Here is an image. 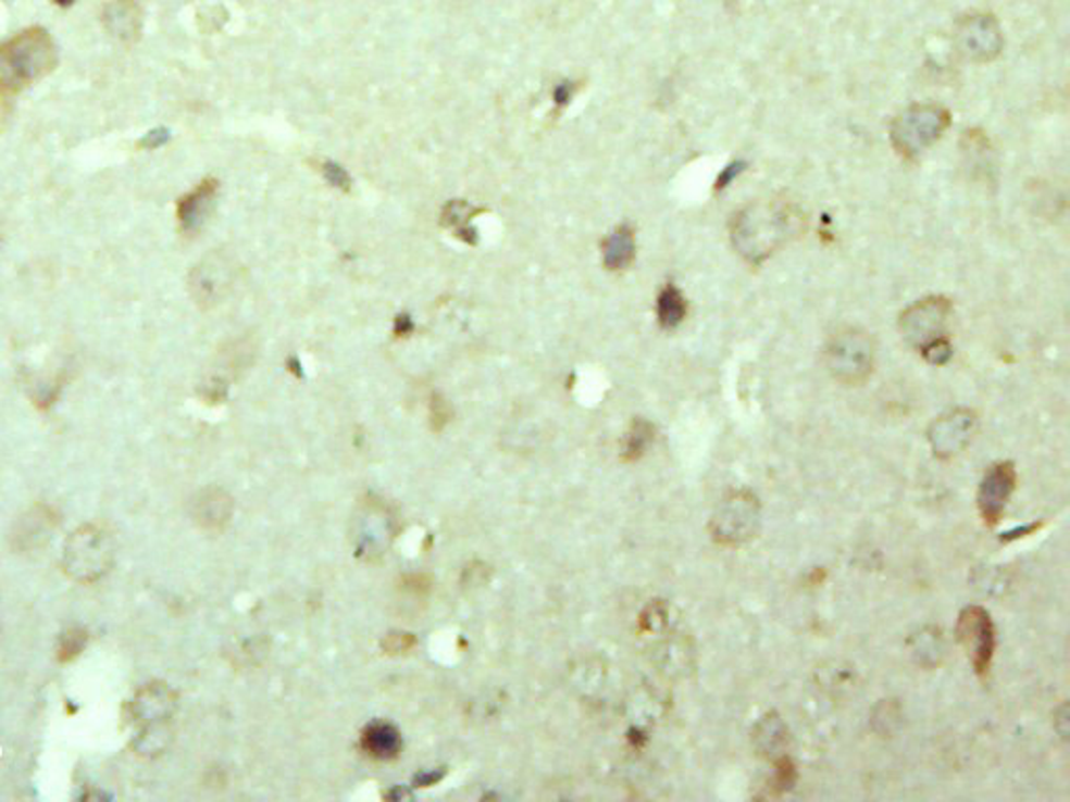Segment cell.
I'll use <instances>...</instances> for the list:
<instances>
[{"instance_id":"1","label":"cell","mask_w":1070,"mask_h":802,"mask_svg":"<svg viewBox=\"0 0 1070 802\" xmlns=\"http://www.w3.org/2000/svg\"><path fill=\"white\" fill-rule=\"evenodd\" d=\"M805 215L786 201H755L730 220L734 251L750 264L763 266L784 245L797 239Z\"/></svg>"},{"instance_id":"2","label":"cell","mask_w":1070,"mask_h":802,"mask_svg":"<svg viewBox=\"0 0 1070 802\" xmlns=\"http://www.w3.org/2000/svg\"><path fill=\"white\" fill-rule=\"evenodd\" d=\"M59 61L57 45L45 27H27L0 45V95L13 97L47 78Z\"/></svg>"},{"instance_id":"3","label":"cell","mask_w":1070,"mask_h":802,"mask_svg":"<svg viewBox=\"0 0 1070 802\" xmlns=\"http://www.w3.org/2000/svg\"><path fill=\"white\" fill-rule=\"evenodd\" d=\"M951 126V113L936 103H916L897 113L888 138L901 160L916 161L936 145Z\"/></svg>"},{"instance_id":"4","label":"cell","mask_w":1070,"mask_h":802,"mask_svg":"<svg viewBox=\"0 0 1070 802\" xmlns=\"http://www.w3.org/2000/svg\"><path fill=\"white\" fill-rule=\"evenodd\" d=\"M824 364L836 383L859 387L874 375L876 341L859 326H843L830 335L824 348Z\"/></svg>"},{"instance_id":"5","label":"cell","mask_w":1070,"mask_h":802,"mask_svg":"<svg viewBox=\"0 0 1070 802\" xmlns=\"http://www.w3.org/2000/svg\"><path fill=\"white\" fill-rule=\"evenodd\" d=\"M115 562L113 537L99 525L86 523L67 535L63 543V571L78 584L101 581Z\"/></svg>"},{"instance_id":"6","label":"cell","mask_w":1070,"mask_h":802,"mask_svg":"<svg viewBox=\"0 0 1070 802\" xmlns=\"http://www.w3.org/2000/svg\"><path fill=\"white\" fill-rule=\"evenodd\" d=\"M761 529V502L749 489L732 491L711 516L709 534L723 548H738L752 541Z\"/></svg>"},{"instance_id":"7","label":"cell","mask_w":1070,"mask_h":802,"mask_svg":"<svg viewBox=\"0 0 1070 802\" xmlns=\"http://www.w3.org/2000/svg\"><path fill=\"white\" fill-rule=\"evenodd\" d=\"M951 314L954 303L947 297H924L901 312L899 333L910 348L922 351L941 339H947V324Z\"/></svg>"},{"instance_id":"8","label":"cell","mask_w":1070,"mask_h":802,"mask_svg":"<svg viewBox=\"0 0 1070 802\" xmlns=\"http://www.w3.org/2000/svg\"><path fill=\"white\" fill-rule=\"evenodd\" d=\"M956 51L970 63H991L1004 51V32L995 15L970 13L958 20L954 29Z\"/></svg>"},{"instance_id":"9","label":"cell","mask_w":1070,"mask_h":802,"mask_svg":"<svg viewBox=\"0 0 1070 802\" xmlns=\"http://www.w3.org/2000/svg\"><path fill=\"white\" fill-rule=\"evenodd\" d=\"M958 640L966 648L968 659L972 661V667L979 677H987L991 671V663L995 656V625L990 613L983 606H968L960 613L958 627H956Z\"/></svg>"},{"instance_id":"10","label":"cell","mask_w":1070,"mask_h":802,"mask_svg":"<svg viewBox=\"0 0 1070 802\" xmlns=\"http://www.w3.org/2000/svg\"><path fill=\"white\" fill-rule=\"evenodd\" d=\"M979 427V416L970 408H958L938 416L929 428V443L936 458L949 460L966 450Z\"/></svg>"},{"instance_id":"11","label":"cell","mask_w":1070,"mask_h":802,"mask_svg":"<svg viewBox=\"0 0 1070 802\" xmlns=\"http://www.w3.org/2000/svg\"><path fill=\"white\" fill-rule=\"evenodd\" d=\"M1017 466L1012 462H997L985 473L979 485L976 506L987 527H995L1001 521L1004 510L1017 489Z\"/></svg>"},{"instance_id":"12","label":"cell","mask_w":1070,"mask_h":802,"mask_svg":"<svg viewBox=\"0 0 1070 802\" xmlns=\"http://www.w3.org/2000/svg\"><path fill=\"white\" fill-rule=\"evenodd\" d=\"M61 523L59 512L49 504H36L26 510L11 527L9 546L13 552L26 554L49 543Z\"/></svg>"},{"instance_id":"13","label":"cell","mask_w":1070,"mask_h":802,"mask_svg":"<svg viewBox=\"0 0 1070 802\" xmlns=\"http://www.w3.org/2000/svg\"><path fill=\"white\" fill-rule=\"evenodd\" d=\"M178 706V694L163 681H153L142 686L133 700L128 702V713L134 723L151 725L172 719Z\"/></svg>"},{"instance_id":"14","label":"cell","mask_w":1070,"mask_h":802,"mask_svg":"<svg viewBox=\"0 0 1070 802\" xmlns=\"http://www.w3.org/2000/svg\"><path fill=\"white\" fill-rule=\"evenodd\" d=\"M228 285H231V270L217 253L206 258L203 262L192 267L188 278L190 295L199 305L217 303L222 295L226 293Z\"/></svg>"},{"instance_id":"15","label":"cell","mask_w":1070,"mask_h":802,"mask_svg":"<svg viewBox=\"0 0 1070 802\" xmlns=\"http://www.w3.org/2000/svg\"><path fill=\"white\" fill-rule=\"evenodd\" d=\"M101 22L111 38L133 47L142 34V7L138 0H109L103 7Z\"/></svg>"},{"instance_id":"16","label":"cell","mask_w":1070,"mask_h":802,"mask_svg":"<svg viewBox=\"0 0 1070 802\" xmlns=\"http://www.w3.org/2000/svg\"><path fill=\"white\" fill-rule=\"evenodd\" d=\"M217 188H220L217 180L210 178V180H203L201 185H197L185 197H181V201L176 205V215H178V224H181L183 233L192 235L203 226V222L208 220V215L214 208Z\"/></svg>"},{"instance_id":"17","label":"cell","mask_w":1070,"mask_h":802,"mask_svg":"<svg viewBox=\"0 0 1070 802\" xmlns=\"http://www.w3.org/2000/svg\"><path fill=\"white\" fill-rule=\"evenodd\" d=\"M190 516L199 527L208 531H220L233 516V500L226 491L217 487L203 489L190 504Z\"/></svg>"},{"instance_id":"18","label":"cell","mask_w":1070,"mask_h":802,"mask_svg":"<svg viewBox=\"0 0 1070 802\" xmlns=\"http://www.w3.org/2000/svg\"><path fill=\"white\" fill-rule=\"evenodd\" d=\"M788 744H791L788 727H786V723L782 722V717L777 713L763 715L752 727V747L761 756H766L770 761L786 754Z\"/></svg>"},{"instance_id":"19","label":"cell","mask_w":1070,"mask_h":802,"mask_svg":"<svg viewBox=\"0 0 1070 802\" xmlns=\"http://www.w3.org/2000/svg\"><path fill=\"white\" fill-rule=\"evenodd\" d=\"M636 260V233L630 224H621L602 241V262L607 270L621 272Z\"/></svg>"},{"instance_id":"20","label":"cell","mask_w":1070,"mask_h":802,"mask_svg":"<svg viewBox=\"0 0 1070 802\" xmlns=\"http://www.w3.org/2000/svg\"><path fill=\"white\" fill-rule=\"evenodd\" d=\"M911 659L918 667L936 668L945 659V640L938 627H924L908 640Z\"/></svg>"},{"instance_id":"21","label":"cell","mask_w":1070,"mask_h":802,"mask_svg":"<svg viewBox=\"0 0 1070 802\" xmlns=\"http://www.w3.org/2000/svg\"><path fill=\"white\" fill-rule=\"evenodd\" d=\"M362 747L371 756L381 759V761H389V759L398 756V752L401 750L400 734L389 723H373L362 734Z\"/></svg>"},{"instance_id":"22","label":"cell","mask_w":1070,"mask_h":802,"mask_svg":"<svg viewBox=\"0 0 1070 802\" xmlns=\"http://www.w3.org/2000/svg\"><path fill=\"white\" fill-rule=\"evenodd\" d=\"M688 316V301L684 293L668 283L657 297V321L663 330H675Z\"/></svg>"},{"instance_id":"23","label":"cell","mask_w":1070,"mask_h":802,"mask_svg":"<svg viewBox=\"0 0 1070 802\" xmlns=\"http://www.w3.org/2000/svg\"><path fill=\"white\" fill-rule=\"evenodd\" d=\"M475 214V208L462 199H455L450 201L444 212H441V224L448 226V228H455L456 237L460 241L469 242V245H477L480 237H477V230L471 226V217Z\"/></svg>"},{"instance_id":"24","label":"cell","mask_w":1070,"mask_h":802,"mask_svg":"<svg viewBox=\"0 0 1070 802\" xmlns=\"http://www.w3.org/2000/svg\"><path fill=\"white\" fill-rule=\"evenodd\" d=\"M170 742H172V731L167 729V722L142 725V729L133 740L134 754L145 759H155L167 750Z\"/></svg>"},{"instance_id":"25","label":"cell","mask_w":1070,"mask_h":802,"mask_svg":"<svg viewBox=\"0 0 1070 802\" xmlns=\"http://www.w3.org/2000/svg\"><path fill=\"white\" fill-rule=\"evenodd\" d=\"M652 441H655V427L644 418L634 421L632 428L627 430V435L623 439V452H621L623 460H627V462L640 460Z\"/></svg>"},{"instance_id":"26","label":"cell","mask_w":1070,"mask_h":802,"mask_svg":"<svg viewBox=\"0 0 1070 802\" xmlns=\"http://www.w3.org/2000/svg\"><path fill=\"white\" fill-rule=\"evenodd\" d=\"M872 725L874 729L886 738V736H893L899 725H901V709L895 700H883L876 709H874V715H872Z\"/></svg>"},{"instance_id":"27","label":"cell","mask_w":1070,"mask_h":802,"mask_svg":"<svg viewBox=\"0 0 1070 802\" xmlns=\"http://www.w3.org/2000/svg\"><path fill=\"white\" fill-rule=\"evenodd\" d=\"M774 763V776H772V781H770V788L776 792V794H784L788 790L795 788L797 779H799V774H797V767L793 763V759L788 754H782L772 761Z\"/></svg>"},{"instance_id":"28","label":"cell","mask_w":1070,"mask_h":802,"mask_svg":"<svg viewBox=\"0 0 1070 802\" xmlns=\"http://www.w3.org/2000/svg\"><path fill=\"white\" fill-rule=\"evenodd\" d=\"M86 642H88V634L84 629H78V627L67 629L59 642V661L67 663V661L76 659L84 650Z\"/></svg>"},{"instance_id":"29","label":"cell","mask_w":1070,"mask_h":802,"mask_svg":"<svg viewBox=\"0 0 1070 802\" xmlns=\"http://www.w3.org/2000/svg\"><path fill=\"white\" fill-rule=\"evenodd\" d=\"M322 176H324V180L333 188H339V190H346V192L351 188V176H349L348 170L344 165L335 163V161H326L322 165Z\"/></svg>"},{"instance_id":"30","label":"cell","mask_w":1070,"mask_h":802,"mask_svg":"<svg viewBox=\"0 0 1070 802\" xmlns=\"http://www.w3.org/2000/svg\"><path fill=\"white\" fill-rule=\"evenodd\" d=\"M920 353H922V358L929 364H933V366H945L951 360V355H954V346H951V341L947 337V339H941V341H936L933 346L922 349Z\"/></svg>"},{"instance_id":"31","label":"cell","mask_w":1070,"mask_h":802,"mask_svg":"<svg viewBox=\"0 0 1070 802\" xmlns=\"http://www.w3.org/2000/svg\"><path fill=\"white\" fill-rule=\"evenodd\" d=\"M668 606L661 602H652L643 615V627L646 631H661L668 627Z\"/></svg>"},{"instance_id":"32","label":"cell","mask_w":1070,"mask_h":802,"mask_svg":"<svg viewBox=\"0 0 1070 802\" xmlns=\"http://www.w3.org/2000/svg\"><path fill=\"white\" fill-rule=\"evenodd\" d=\"M575 90H577L575 82H561V84L555 88V92H552V101H555V105H557V108H567V105L573 101Z\"/></svg>"},{"instance_id":"33","label":"cell","mask_w":1070,"mask_h":802,"mask_svg":"<svg viewBox=\"0 0 1070 802\" xmlns=\"http://www.w3.org/2000/svg\"><path fill=\"white\" fill-rule=\"evenodd\" d=\"M167 140H170V133L165 128H160V130L145 134V138L140 140V147H145V149H160L161 145H165Z\"/></svg>"},{"instance_id":"34","label":"cell","mask_w":1070,"mask_h":802,"mask_svg":"<svg viewBox=\"0 0 1070 802\" xmlns=\"http://www.w3.org/2000/svg\"><path fill=\"white\" fill-rule=\"evenodd\" d=\"M1054 717H1056V719H1054V727H1056V731H1058L1062 738H1067V736H1069V706H1067V702H1065V704H1062V706L1054 713Z\"/></svg>"},{"instance_id":"35","label":"cell","mask_w":1070,"mask_h":802,"mask_svg":"<svg viewBox=\"0 0 1070 802\" xmlns=\"http://www.w3.org/2000/svg\"><path fill=\"white\" fill-rule=\"evenodd\" d=\"M396 333H398V335H410V333H412V321H410V316H408V314H400V316L396 318Z\"/></svg>"},{"instance_id":"36","label":"cell","mask_w":1070,"mask_h":802,"mask_svg":"<svg viewBox=\"0 0 1070 802\" xmlns=\"http://www.w3.org/2000/svg\"><path fill=\"white\" fill-rule=\"evenodd\" d=\"M53 2L54 4H59V7H70V4H74V0H53Z\"/></svg>"},{"instance_id":"37","label":"cell","mask_w":1070,"mask_h":802,"mask_svg":"<svg viewBox=\"0 0 1070 802\" xmlns=\"http://www.w3.org/2000/svg\"><path fill=\"white\" fill-rule=\"evenodd\" d=\"M0 241H2V237H0Z\"/></svg>"}]
</instances>
